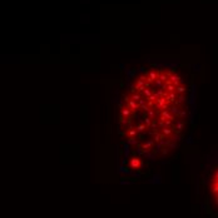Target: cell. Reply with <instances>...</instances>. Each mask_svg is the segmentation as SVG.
I'll list each match as a JSON object with an SVG mask.
<instances>
[{"instance_id":"1","label":"cell","mask_w":218,"mask_h":218,"mask_svg":"<svg viewBox=\"0 0 218 218\" xmlns=\"http://www.w3.org/2000/svg\"><path fill=\"white\" fill-rule=\"evenodd\" d=\"M205 207L212 217L218 218V160L208 169L205 180Z\"/></svg>"},{"instance_id":"2","label":"cell","mask_w":218,"mask_h":218,"mask_svg":"<svg viewBox=\"0 0 218 218\" xmlns=\"http://www.w3.org/2000/svg\"><path fill=\"white\" fill-rule=\"evenodd\" d=\"M176 98H177V94L176 93H169V94L167 95V99H168V102H176Z\"/></svg>"},{"instance_id":"4","label":"cell","mask_w":218,"mask_h":218,"mask_svg":"<svg viewBox=\"0 0 218 218\" xmlns=\"http://www.w3.org/2000/svg\"><path fill=\"white\" fill-rule=\"evenodd\" d=\"M185 90H187V88H185V86H182V85L177 86V89H176V92L179 93V94H180V93H185Z\"/></svg>"},{"instance_id":"3","label":"cell","mask_w":218,"mask_h":218,"mask_svg":"<svg viewBox=\"0 0 218 218\" xmlns=\"http://www.w3.org/2000/svg\"><path fill=\"white\" fill-rule=\"evenodd\" d=\"M147 128H148V127L145 126V124H138L135 129H137V132H145Z\"/></svg>"}]
</instances>
